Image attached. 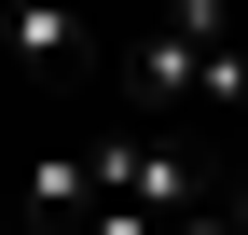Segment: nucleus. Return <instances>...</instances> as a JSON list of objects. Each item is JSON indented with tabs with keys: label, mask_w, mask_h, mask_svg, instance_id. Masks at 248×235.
Returning <instances> with one entry per match:
<instances>
[{
	"label": "nucleus",
	"mask_w": 248,
	"mask_h": 235,
	"mask_svg": "<svg viewBox=\"0 0 248 235\" xmlns=\"http://www.w3.org/2000/svg\"><path fill=\"white\" fill-rule=\"evenodd\" d=\"M124 97L138 111H248V42H234V0H166L124 55Z\"/></svg>",
	"instance_id": "1"
},
{
	"label": "nucleus",
	"mask_w": 248,
	"mask_h": 235,
	"mask_svg": "<svg viewBox=\"0 0 248 235\" xmlns=\"http://www.w3.org/2000/svg\"><path fill=\"white\" fill-rule=\"evenodd\" d=\"M0 42H14L28 69H69V42H83V0H0Z\"/></svg>",
	"instance_id": "3"
},
{
	"label": "nucleus",
	"mask_w": 248,
	"mask_h": 235,
	"mask_svg": "<svg viewBox=\"0 0 248 235\" xmlns=\"http://www.w3.org/2000/svg\"><path fill=\"white\" fill-rule=\"evenodd\" d=\"M166 235H248V208H179Z\"/></svg>",
	"instance_id": "4"
},
{
	"label": "nucleus",
	"mask_w": 248,
	"mask_h": 235,
	"mask_svg": "<svg viewBox=\"0 0 248 235\" xmlns=\"http://www.w3.org/2000/svg\"><path fill=\"white\" fill-rule=\"evenodd\" d=\"M28 235H69V221H28Z\"/></svg>",
	"instance_id": "5"
},
{
	"label": "nucleus",
	"mask_w": 248,
	"mask_h": 235,
	"mask_svg": "<svg viewBox=\"0 0 248 235\" xmlns=\"http://www.w3.org/2000/svg\"><path fill=\"white\" fill-rule=\"evenodd\" d=\"M97 180H110V208H152V221L207 208V194H193V166H179L166 138H97Z\"/></svg>",
	"instance_id": "2"
}]
</instances>
